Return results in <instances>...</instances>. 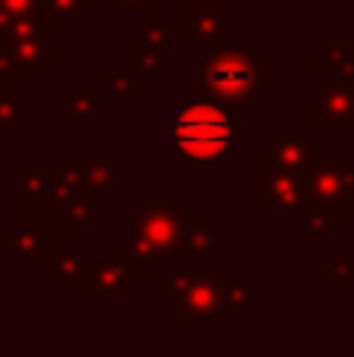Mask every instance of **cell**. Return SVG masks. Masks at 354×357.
I'll use <instances>...</instances> for the list:
<instances>
[{"instance_id":"1","label":"cell","mask_w":354,"mask_h":357,"mask_svg":"<svg viewBox=\"0 0 354 357\" xmlns=\"http://www.w3.org/2000/svg\"><path fill=\"white\" fill-rule=\"evenodd\" d=\"M238 113L210 98L176 100L169 110V151L188 173L217 167L220 157L238 144Z\"/></svg>"},{"instance_id":"2","label":"cell","mask_w":354,"mask_h":357,"mask_svg":"<svg viewBox=\"0 0 354 357\" xmlns=\"http://www.w3.org/2000/svg\"><path fill=\"white\" fill-rule=\"evenodd\" d=\"M270 75H273V66L257 50L245 47V44H220L217 54L201 60L198 88L204 98L238 113L257 88L270 85Z\"/></svg>"},{"instance_id":"3","label":"cell","mask_w":354,"mask_h":357,"mask_svg":"<svg viewBox=\"0 0 354 357\" xmlns=\"http://www.w3.org/2000/svg\"><path fill=\"white\" fill-rule=\"evenodd\" d=\"M185 204L179 197L169 201H151L129 220L125 248L132 251L135 264L144 273H154L163 260L182 254V226H185Z\"/></svg>"},{"instance_id":"4","label":"cell","mask_w":354,"mask_h":357,"mask_svg":"<svg viewBox=\"0 0 354 357\" xmlns=\"http://www.w3.org/2000/svg\"><path fill=\"white\" fill-rule=\"evenodd\" d=\"M169 44H173V19L154 6H144L141 22L125 35V56H129V66L144 75L148 88H154L157 79L173 66Z\"/></svg>"},{"instance_id":"5","label":"cell","mask_w":354,"mask_h":357,"mask_svg":"<svg viewBox=\"0 0 354 357\" xmlns=\"http://www.w3.org/2000/svg\"><path fill=\"white\" fill-rule=\"evenodd\" d=\"M56 248V232L44 226V213H16L10 229H0V257L16 273H44Z\"/></svg>"},{"instance_id":"6","label":"cell","mask_w":354,"mask_h":357,"mask_svg":"<svg viewBox=\"0 0 354 357\" xmlns=\"http://www.w3.org/2000/svg\"><path fill=\"white\" fill-rule=\"evenodd\" d=\"M3 38L16 73H54L56 69V29L41 13L10 22Z\"/></svg>"},{"instance_id":"7","label":"cell","mask_w":354,"mask_h":357,"mask_svg":"<svg viewBox=\"0 0 354 357\" xmlns=\"http://www.w3.org/2000/svg\"><path fill=\"white\" fill-rule=\"evenodd\" d=\"M330 151L323 142L311 135L305 129H276L263 144H257L254 151V167H276L288 169V173H311L314 167L330 160Z\"/></svg>"},{"instance_id":"8","label":"cell","mask_w":354,"mask_h":357,"mask_svg":"<svg viewBox=\"0 0 354 357\" xmlns=\"http://www.w3.org/2000/svg\"><path fill=\"white\" fill-rule=\"evenodd\" d=\"M169 310L182 317L188 329H210L213 320L226 310L223 291H220V273L217 270H198L182 276V285L169 298Z\"/></svg>"},{"instance_id":"9","label":"cell","mask_w":354,"mask_h":357,"mask_svg":"<svg viewBox=\"0 0 354 357\" xmlns=\"http://www.w3.org/2000/svg\"><path fill=\"white\" fill-rule=\"evenodd\" d=\"M305 201L311 207H323L332 210L339 216H351L354 213V160L336 163H320L311 173H305ZM305 204V207H307Z\"/></svg>"},{"instance_id":"10","label":"cell","mask_w":354,"mask_h":357,"mask_svg":"<svg viewBox=\"0 0 354 357\" xmlns=\"http://www.w3.org/2000/svg\"><path fill=\"white\" fill-rule=\"evenodd\" d=\"M305 176L276 167H254V210L257 213H288L305 210Z\"/></svg>"},{"instance_id":"11","label":"cell","mask_w":354,"mask_h":357,"mask_svg":"<svg viewBox=\"0 0 354 357\" xmlns=\"http://www.w3.org/2000/svg\"><path fill=\"white\" fill-rule=\"evenodd\" d=\"M314 129H354V82L326 79L311 94Z\"/></svg>"},{"instance_id":"12","label":"cell","mask_w":354,"mask_h":357,"mask_svg":"<svg viewBox=\"0 0 354 357\" xmlns=\"http://www.w3.org/2000/svg\"><path fill=\"white\" fill-rule=\"evenodd\" d=\"M229 38L226 6L220 0H185L182 3V41L220 47Z\"/></svg>"},{"instance_id":"13","label":"cell","mask_w":354,"mask_h":357,"mask_svg":"<svg viewBox=\"0 0 354 357\" xmlns=\"http://www.w3.org/2000/svg\"><path fill=\"white\" fill-rule=\"evenodd\" d=\"M69 167L75 169L82 185V195L94 197V201H110L116 188L129 182V167L123 157H69Z\"/></svg>"},{"instance_id":"14","label":"cell","mask_w":354,"mask_h":357,"mask_svg":"<svg viewBox=\"0 0 354 357\" xmlns=\"http://www.w3.org/2000/svg\"><path fill=\"white\" fill-rule=\"evenodd\" d=\"M79 289L88 301H98V298H116V301H123V298L129 295V289H135V282H132L123 260H119L116 254H110V257L88 260L85 279H82Z\"/></svg>"},{"instance_id":"15","label":"cell","mask_w":354,"mask_h":357,"mask_svg":"<svg viewBox=\"0 0 354 357\" xmlns=\"http://www.w3.org/2000/svg\"><path fill=\"white\" fill-rule=\"evenodd\" d=\"M229 238L210 213H188L182 226V254L185 257H226Z\"/></svg>"},{"instance_id":"16","label":"cell","mask_w":354,"mask_h":357,"mask_svg":"<svg viewBox=\"0 0 354 357\" xmlns=\"http://www.w3.org/2000/svg\"><path fill=\"white\" fill-rule=\"evenodd\" d=\"M82 195V185H79V176L75 169L69 167V157H60L54 163L50 173H44V191H41V213L44 216H54L60 207H66L72 197Z\"/></svg>"},{"instance_id":"17","label":"cell","mask_w":354,"mask_h":357,"mask_svg":"<svg viewBox=\"0 0 354 357\" xmlns=\"http://www.w3.org/2000/svg\"><path fill=\"white\" fill-rule=\"evenodd\" d=\"M56 116H63L72 129H98L100 123V91L94 88H75L63 100H56Z\"/></svg>"},{"instance_id":"18","label":"cell","mask_w":354,"mask_h":357,"mask_svg":"<svg viewBox=\"0 0 354 357\" xmlns=\"http://www.w3.org/2000/svg\"><path fill=\"white\" fill-rule=\"evenodd\" d=\"M311 69L326 79H351L354 82V44L317 41L311 47Z\"/></svg>"},{"instance_id":"19","label":"cell","mask_w":354,"mask_h":357,"mask_svg":"<svg viewBox=\"0 0 354 357\" xmlns=\"http://www.w3.org/2000/svg\"><path fill=\"white\" fill-rule=\"evenodd\" d=\"M220 291H223L226 310H238L245 317L257 314V276L248 270H232L220 273Z\"/></svg>"},{"instance_id":"20","label":"cell","mask_w":354,"mask_h":357,"mask_svg":"<svg viewBox=\"0 0 354 357\" xmlns=\"http://www.w3.org/2000/svg\"><path fill=\"white\" fill-rule=\"evenodd\" d=\"M98 10H100V0H41V16L56 31L82 29Z\"/></svg>"},{"instance_id":"21","label":"cell","mask_w":354,"mask_h":357,"mask_svg":"<svg viewBox=\"0 0 354 357\" xmlns=\"http://www.w3.org/2000/svg\"><path fill=\"white\" fill-rule=\"evenodd\" d=\"M144 75L138 69H110V73L98 75V91L100 100H129V104H138L144 98Z\"/></svg>"},{"instance_id":"22","label":"cell","mask_w":354,"mask_h":357,"mask_svg":"<svg viewBox=\"0 0 354 357\" xmlns=\"http://www.w3.org/2000/svg\"><path fill=\"white\" fill-rule=\"evenodd\" d=\"M88 251L82 241H56L54 248V257H50V266L47 270L54 273L56 279H63L66 285H75L79 289L82 279H85V270H88Z\"/></svg>"},{"instance_id":"23","label":"cell","mask_w":354,"mask_h":357,"mask_svg":"<svg viewBox=\"0 0 354 357\" xmlns=\"http://www.w3.org/2000/svg\"><path fill=\"white\" fill-rule=\"evenodd\" d=\"M29 126V91L16 82L0 85V132H19Z\"/></svg>"},{"instance_id":"24","label":"cell","mask_w":354,"mask_h":357,"mask_svg":"<svg viewBox=\"0 0 354 357\" xmlns=\"http://www.w3.org/2000/svg\"><path fill=\"white\" fill-rule=\"evenodd\" d=\"M50 220H54L56 229H79V232H85V229L100 226V210H98V201H94V197L79 195V197H72L66 207L56 210Z\"/></svg>"},{"instance_id":"25","label":"cell","mask_w":354,"mask_h":357,"mask_svg":"<svg viewBox=\"0 0 354 357\" xmlns=\"http://www.w3.org/2000/svg\"><path fill=\"white\" fill-rule=\"evenodd\" d=\"M301 229H298V238L307 241V245H323L330 238V232H336L342 226V216L332 213V210H323V207H311L307 204L301 210Z\"/></svg>"},{"instance_id":"26","label":"cell","mask_w":354,"mask_h":357,"mask_svg":"<svg viewBox=\"0 0 354 357\" xmlns=\"http://www.w3.org/2000/svg\"><path fill=\"white\" fill-rule=\"evenodd\" d=\"M44 160L41 157H31L22 169L13 173V197L22 204H31V201H41V191H44Z\"/></svg>"},{"instance_id":"27","label":"cell","mask_w":354,"mask_h":357,"mask_svg":"<svg viewBox=\"0 0 354 357\" xmlns=\"http://www.w3.org/2000/svg\"><path fill=\"white\" fill-rule=\"evenodd\" d=\"M31 13H41V0H0V35L10 29V22Z\"/></svg>"},{"instance_id":"28","label":"cell","mask_w":354,"mask_h":357,"mask_svg":"<svg viewBox=\"0 0 354 357\" xmlns=\"http://www.w3.org/2000/svg\"><path fill=\"white\" fill-rule=\"evenodd\" d=\"M354 282V257H330L326 260V285L342 289Z\"/></svg>"},{"instance_id":"29","label":"cell","mask_w":354,"mask_h":357,"mask_svg":"<svg viewBox=\"0 0 354 357\" xmlns=\"http://www.w3.org/2000/svg\"><path fill=\"white\" fill-rule=\"evenodd\" d=\"M113 254H116V257H119V260H123V264H125V270H129L132 282H135V285H141L148 273H144L141 266L135 264V257H132V251H129V248H125V241H116V245H113Z\"/></svg>"},{"instance_id":"30","label":"cell","mask_w":354,"mask_h":357,"mask_svg":"<svg viewBox=\"0 0 354 357\" xmlns=\"http://www.w3.org/2000/svg\"><path fill=\"white\" fill-rule=\"evenodd\" d=\"M100 3H107L113 13H129V10H144V6H157V3H167V0H100Z\"/></svg>"},{"instance_id":"31","label":"cell","mask_w":354,"mask_h":357,"mask_svg":"<svg viewBox=\"0 0 354 357\" xmlns=\"http://www.w3.org/2000/svg\"><path fill=\"white\" fill-rule=\"evenodd\" d=\"M16 79V66H13V56H10V47H6V38L0 35V85L3 82H13Z\"/></svg>"},{"instance_id":"32","label":"cell","mask_w":354,"mask_h":357,"mask_svg":"<svg viewBox=\"0 0 354 357\" xmlns=\"http://www.w3.org/2000/svg\"><path fill=\"white\" fill-rule=\"evenodd\" d=\"M220 3H229V0H220Z\"/></svg>"}]
</instances>
